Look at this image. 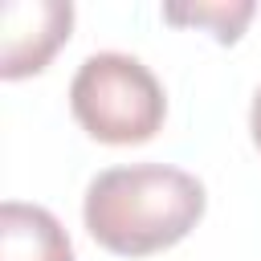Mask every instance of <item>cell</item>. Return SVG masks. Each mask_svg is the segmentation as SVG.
Here are the masks:
<instances>
[{"instance_id": "obj_3", "label": "cell", "mask_w": 261, "mask_h": 261, "mask_svg": "<svg viewBox=\"0 0 261 261\" xmlns=\"http://www.w3.org/2000/svg\"><path fill=\"white\" fill-rule=\"evenodd\" d=\"M69 0H4L0 4V77L16 82L41 73L49 57L69 41Z\"/></svg>"}, {"instance_id": "obj_6", "label": "cell", "mask_w": 261, "mask_h": 261, "mask_svg": "<svg viewBox=\"0 0 261 261\" xmlns=\"http://www.w3.org/2000/svg\"><path fill=\"white\" fill-rule=\"evenodd\" d=\"M249 130H253V143L261 151V90L253 94V110H249Z\"/></svg>"}, {"instance_id": "obj_2", "label": "cell", "mask_w": 261, "mask_h": 261, "mask_svg": "<svg viewBox=\"0 0 261 261\" xmlns=\"http://www.w3.org/2000/svg\"><path fill=\"white\" fill-rule=\"evenodd\" d=\"M69 110L77 126L110 147L147 143L167 118L159 77L130 53H90L69 82Z\"/></svg>"}, {"instance_id": "obj_5", "label": "cell", "mask_w": 261, "mask_h": 261, "mask_svg": "<svg viewBox=\"0 0 261 261\" xmlns=\"http://www.w3.org/2000/svg\"><path fill=\"white\" fill-rule=\"evenodd\" d=\"M257 4L253 0H212V4H163V20L171 24H196V29H212V37L220 45H232L245 24L253 20Z\"/></svg>"}, {"instance_id": "obj_1", "label": "cell", "mask_w": 261, "mask_h": 261, "mask_svg": "<svg viewBox=\"0 0 261 261\" xmlns=\"http://www.w3.org/2000/svg\"><path fill=\"white\" fill-rule=\"evenodd\" d=\"M204 184L171 163L110 167L90 179L82 220L118 257H147L184 241L204 216Z\"/></svg>"}, {"instance_id": "obj_4", "label": "cell", "mask_w": 261, "mask_h": 261, "mask_svg": "<svg viewBox=\"0 0 261 261\" xmlns=\"http://www.w3.org/2000/svg\"><path fill=\"white\" fill-rule=\"evenodd\" d=\"M0 261H73V245L49 208L4 200V208H0Z\"/></svg>"}]
</instances>
